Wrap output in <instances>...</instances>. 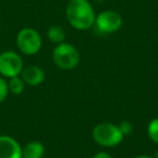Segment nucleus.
I'll return each mask as SVG.
<instances>
[{
  "label": "nucleus",
  "mask_w": 158,
  "mask_h": 158,
  "mask_svg": "<svg viewBox=\"0 0 158 158\" xmlns=\"http://www.w3.org/2000/svg\"><path fill=\"white\" fill-rule=\"evenodd\" d=\"M52 59L54 64L62 69L69 70L77 67L80 62V53L69 42H62L53 49Z\"/></svg>",
  "instance_id": "7ed1b4c3"
},
{
  "label": "nucleus",
  "mask_w": 158,
  "mask_h": 158,
  "mask_svg": "<svg viewBox=\"0 0 158 158\" xmlns=\"http://www.w3.org/2000/svg\"><path fill=\"white\" fill-rule=\"evenodd\" d=\"M25 86H26V84L24 82V80H23L21 76H15L12 77V78H9V81H8L9 92L16 95L24 92Z\"/></svg>",
  "instance_id": "9b49d317"
},
{
  "label": "nucleus",
  "mask_w": 158,
  "mask_h": 158,
  "mask_svg": "<svg viewBox=\"0 0 158 158\" xmlns=\"http://www.w3.org/2000/svg\"><path fill=\"white\" fill-rule=\"evenodd\" d=\"M133 158H154L153 156H148V155H138Z\"/></svg>",
  "instance_id": "dca6fc26"
},
{
  "label": "nucleus",
  "mask_w": 158,
  "mask_h": 158,
  "mask_svg": "<svg viewBox=\"0 0 158 158\" xmlns=\"http://www.w3.org/2000/svg\"><path fill=\"white\" fill-rule=\"evenodd\" d=\"M66 19L77 31H87L94 26V9L89 0H69L66 6Z\"/></svg>",
  "instance_id": "f257e3e1"
},
{
  "label": "nucleus",
  "mask_w": 158,
  "mask_h": 158,
  "mask_svg": "<svg viewBox=\"0 0 158 158\" xmlns=\"http://www.w3.org/2000/svg\"><path fill=\"white\" fill-rule=\"evenodd\" d=\"M16 46L23 54L34 55L39 52L42 47L41 36L36 29L25 27L16 35Z\"/></svg>",
  "instance_id": "20e7f679"
},
{
  "label": "nucleus",
  "mask_w": 158,
  "mask_h": 158,
  "mask_svg": "<svg viewBox=\"0 0 158 158\" xmlns=\"http://www.w3.org/2000/svg\"><path fill=\"white\" fill-rule=\"evenodd\" d=\"M118 127H119V129H120L121 133L123 134V136L129 135V134L132 132V130H133V127H132V123H130V121H128V120L121 121L120 125H119Z\"/></svg>",
  "instance_id": "4468645a"
},
{
  "label": "nucleus",
  "mask_w": 158,
  "mask_h": 158,
  "mask_svg": "<svg viewBox=\"0 0 158 158\" xmlns=\"http://www.w3.org/2000/svg\"><path fill=\"white\" fill-rule=\"evenodd\" d=\"M9 88H8V81L3 77H0V103H2L9 94Z\"/></svg>",
  "instance_id": "ddd939ff"
},
{
  "label": "nucleus",
  "mask_w": 158,
  "mask_h": 158,
  "mask_svg": "<svg viewBox=\"0 0 158 158\" xmlns=\"http://www.w3.org/2000/svg\"><path fill=\"white\" fill-rule=\"evenodd\" d=\"M92 158H113V157L108 153H106V152H99Z\"/></svg>",
  "instance_id": "2eb2a0df"
},
{
  "label": "nucleus",
  "mask_w": 158,
  "mask_h": 158,
  "mask_svg": "<svg viewBox=\"0 0 158 158\" xmlns=\"http://www.w3.org/2000/svg\"><path fill=\"white\" fill-rule=\"evenodd\" d=\"M20 76L22 77L25 84L33 87L41 85L46 79V74L44 69L36 65H31L23 68Z\"/></svg>",
  "instance_id": "6e6552de"
},
{
  "label": "nucleus",
  "mask_w": 158,
  "mask_h": 158,
  "mask_svg": "<svg viewBox=\"0 0 158 158\" xmlns=\"http://www.w3.org/2000/svg\"><path fill=\"white\" fill-rule=\"evenodd\" d=\"M147 135L152 142L158 145V118H154L147 125Z\"/></svg>",
  "instance_id": "f8f14e48"
},
{
  "label": "nucleus",
  "mask_w": 158,
  "mask_h": 158,
  "mask_svg": "<svg viewBox=\"0 0 158 158\" xmlns=\"http://www.w3.org/2000/svg\"><path fill=\"white\" fill-rule=\"evenodd\" d=\"M44 155V145L38 141H31L22 147V158H42Z\"/></svg>",
  "instance_id": "1a4fd4ad"
},
{
  "label": "nucleus",
  "mask_w": 158,
  "mask_h": 158,
  "mask_svg": "<svg viewBox=\"0 0 158 158\" xmlns=\"http://www.w3.org/2000/svg\"><path fill=\"white\" fill-rule=\"evenodd\" d=\"M0 158H22L21 144L10 135H0Z\"/></svg>",
  "instance_id": "0eeeda50"
},
{
  "label": "nucleus",
  "mask_w": 158,
  "mask_h": 158,
  "mask_svg": "<svg viewBox=\"0 0 158 158\" xmlns=\"http://www.w3.org/2000/svg\"><path fill=\"white\" fill-rule=\"evenodd\" d=\"M153 157H154V158H158V151L156 152L155 154H154V156H153Z\"/></svg>",
  "instance_id": "f3484780"
},
{
  "label": "nucleus",
  "mask_w": 158,
  "mask_h": 158,
  "mask_svg": "<svg viewBox=\"0 0 158 158\" xmlns=\"http://www.w3.org/2000/svg\"><path fill=\"white\" fill-rule=\"evenodd\" d=\"M95 1H100V2H101V1H103V0H95Z\"/></svg>",
  "instance_id": "a211bd4d"
},
{
  "label": "nucleus",
  "mask_w": 158,
  "mask_h": 158,
  "mask_svg": "<svg viewBox=\"0 0 158 158\" xmlns=\"http://www.w3.org/2000/svg\"><path fill=\"white\" fill-rule=\"evenodd\" d=\"M23 68V59L15 51L9 50L0 53V75L3 78L20 76Z\"/></svg>",
  "instance_id": "39448f33"
},
{
  "label": "nucleus",
  "mask_w": 158,
  "mask_h": 158,
  "mask_svg": "<svg viewBox=\"0 0 158 158\" xmlns=\"http://www.w3.org/2000/svg\"><path fill=\"white\" fill-rule=\"evenodd\" d=\"M94 26L101 34H114L123 26V16L115 10H105L95 16Z\"/></svg>",
  "instance_id": "423d86ee"
},
{
  "label": "nucleus",
  "mask_w": 158,
  "mask_h": 158,
  "mask_svg": "<svg viewBox=\"0 0 158 158\" xmlns=\"http://www.w3.org/2000/svg\"><path fill=\"white\" fill-rule=\"evenodd\" d=\"M47 36H48L49 40L55 44L64 42L66 37L65 31L60 25H52V26L49 27L48 31H47Z\"/></svg>",
  "instance_id": "9d476101"
},
{
  "label": "nucleus",
  "mask_w": 158,
  "mask_h": 158,
  "mask_svg": "<svg viewBox=\"0 0 158 158\" xmlns=\"http://www.w3.org/2000/svg\"><path fill=\"white\" fill-rule=\"evenodd\" d=\"M92 138L101 146L114 147L120 144L125 136L118 126L112 123H101L93 128Z\"/></svg>",
  "instance_id": "f03ea898"
}]
</instances>
